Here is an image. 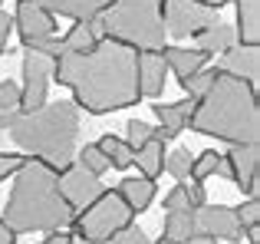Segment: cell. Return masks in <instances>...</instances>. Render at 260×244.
Instances as JSON below:
<instances>
[{
  "mask_svg": "<svg viewBox=\"0 0 260 244\" xmlns=\"http://www.w3.org/2000/svg\"><path fill=\"white\" fill-rule=\"evenodd\" d=\"M53 79L59 86H70L76 96V109H86L89 116L128 109L142 99L139 50L119 40H99L86 53L56 56Z\"/></svg>",
  "mask_w": 260,
  "mask_h": 244,
  "instance_id": "1",
  "label": "cell"
},
{
  "mask_svg": "<svg viewBox=\"0 0 260 244\" xmlns=\"http://www.w3.org/2000/svg\"><path fill=\"white\" fill-rule=\"evenodd\" d=\"M56 168L46 165L43 159H23V165L13 172V188L4 208V225L13 234H30V231H46L56 234L66 225H73L76 211L66 205L59 195Z\"/></svg>",
  "mask_w": 260,
  "mask_h": 244,
  "instance_id": "2",
  "label": "cell"
},
{
  "mask_svg": "<svg viewBox=\"0 0 260 244\" xmlns=\"http://www.w3.org/2000/svg\"><path fill=\"white\" fill-rule=\"evenodd\" d=\"M191 132L214 135L231 145H257L260 139V106L257 89L244 79L217 76L211 93L194 103L191 112Z\"/></svg>",
  "mask_w": 260,
  "mask_h": 244,
  "instance_id": "3",
  "label": "cell"
},
{
  "mask_svg": "<svg viewBox=\"0 0 260 244\" xmlns=\"http://www.w3.org/2000/svg\"><path fill=\"white\" fill-rule=\"evenodd\" d=\"M7 132L23 152H30L33 159H43L56 172H63L66 165H73V155H76L79 109L70 99H56V103L43 106L37 112H20L7 126Z\"/></svg>",
  "mask_w": 260,
  "mask_h": 244,
  "instance_id": "4",
  "label": "cell"
},
{
  "mask_svg": "<svg viewBox=\"0 0 260 244\" xmlns=\"http://www.w3.org/2000/svg\"><path fill=\"white\" fill-rule=\"evenodd\" d=\"M99 40H119L132 50L165 46V0H115L92 23Z\"/></svg>",
  "mask_w": 260,
  "mask_h": 244,
  "instance_id": "5",
  "label": "cell"
},
{
  "mask_svg": "<svg viewBox=\"0 0 260 244\" xmlns=\"http://www.w3.org/2000/svg\"><path fill=\"white\" fill-rule=\"evenodd\" d=\"M76 221V238L86 241V244H99V241H109L122 231V228L132 225V208L122 201V195L115 188H106L86 211H79Z\"/></svg>",
  "mask_w": 260,
  "mask_h": 244,
  "instance_id": "6",
  "label": "cell"
},
{
  "mask_svg": "<svg viewBox=\"0 0 260 244\" xmlns=\"http://www.w3.org/2000/svg\"><path fill=\"white\" fill-rule=\"evenodd\" d=\"M53 66H56V56H46V53L37 50L23 53V86H20V109L23 112H37L46 106Z\"/></svg>",
  "mask_w": 260,
  "mask_h": 244,
  "instance_id": "7",
  "label": "cell"
},
{
  "mask_svg": "<svg viewBox=\"0 0 260 244\" xmlns=\"http://www.w3.org/2000/svg\"><path fill=\"white\" fill-rule=\"evenodd\" d=\"M221 23L217 20V10L211 7H201L194 0H165V33L175 40H188L204 33L208 26Z\"/></svg>",
  "mask_w": 260,
  "mask_h": 244,
  "instance_id": "8",
  "label": "cell"
},
{
  "mask_svg": "<svg viewBox=\"0 0 260 244\" xmlns=\"http://www.w3.org/2000/svg\"><path fill=\"white\" fill-rule=\"evenodd\" d=\"M56 181H59V195L66 198V205L76 215L86 211V208L106 192V185H102L92 172H86V168H79V165H66L63 172L56 175Z\"/></svg>",
  "mask_w": 260,
  "mask_h": 244,
  "instance_id": "9",
  "label": "cell"
},
{
  "mask_svg": "<svg viewBox=\"0 0 260 244\" xmlns=\"http://www.w3.org/2000/svg\"><path fill=\"white\" fill-rule=\"evenodd\" d=\"M194 228L211 241H244V228L228 205H201L194 211Z\"/></svg>",
  "mask_w": 260,
  "mask_h": 244,
  "instance_id": "10",
  "label": "cell"
},
{
  "mask_svg": "<svg viewBox=\"0 0 260 244\" xmlns=\"http://www.w3.org/2000/svg\"><path fill=\"white\" fill-rule=\"evenodd\" d=\"M13 26L20 30V40H23V46L30 50L33 43L50 40L53 33H56V17L46 13L37 0H20V4H17V17H13Z\"/></svg>",
  "mask_w": 260,
  "mask_h": 244,
  "instance_id": "11",
  "label": "cell"
},
{
  "mask_svg": "<svg viewBox=\"0 0 260 244\" xmlns=\"http://www.w3.org/2000/svg\"><path fill=\"white\" fill-rule=\"evenodd\" d=\"M228 159V168H231V181L241 188V195L247 198H257V165H260V152L257 145H231V152L224 155Z\"/></svg>",
  "mask_w": 260,
  "mask_h": 244,
  "instance_id": "12",
  "label": "cell"
},
{
  "mask_svg": "<svg viewBox=\"0 0 260 244\" xmlns=\"http://www.w3.org/2000/svg\"><path fill=\"white\" fill-rule=\"evenodd\" d=\"M37 4L53 17H70L76 23H95L115 0H37Z\"/></svg>",
  "mask_w": 260,
  "mask_h": 244,
  "instance_id": "13",
  "label": "cell"
},
{
  "mask_svg": "<svg viewBox=\"0 0 260 244\" xmlns=\"http://www.w3.org/2000/svg\"><path fill=\"white\" fill-rule=\"evenodd\" d=\"M217 70H221L224 76L244 79V83L254 86V79L260 73V50H257V46H247V43H234L221 56V66H217Z\"/></svg>",
  "mask_w": 260,
  "mask_h": 244,
  "instance_id": "14",
  "label": "cell"
},
{
  "mask_svg": "<svg viewBox=\"0 0 260 244\" xmlns=\"http://www.w3.org/2000/svg\"><path fill=\"white\" fill-rule=\"evenodd\" d=\"M165 76H168V66H165L161 50H139V89H142V96H148V99L161 96Z\"/></svg>",
  "mask_w": 260,
  "mask_h": 244,
  "instance_id": "15",
  "label": "cell"
},
{
  "mask_svg": "<svg viewBox=\"0 0 260 244\" xmlns=\"http://www.w3.org/2000/svg\"><path fill=\"white\" fill-rule=\"evenodd\" d=\"M161 56H165V66L178 76V83L188 76H194V73H201L204 66H208V53L201 50H184V46H161Z\"/></svg>",
  "mask_w": 260,
  "mask_h": 244,
  "instance_id": "16",
  "label": "cell"
},
{
  "mask_svg": "<svg viewBox=\"0 0 260 244\" xmlns=\"http://www.w3.org/2000/svg\"><path fill=\"white\" fill-rule=\"evenodd\" d=\"M155 119H158V129H165V139H175V135H181L184 129H188L191 122V112H194V103H158L152 106Z\"/></svg>",
  "mask_w": 260,
  "mask_h": 244,
  "instance_id": "17",
  "label": "cell"
},
{
  "mask_svg": "<svg viewBox=\"0 0 260 244\" xmlns=\"http://www.w3.org/2000/svg\"><path fill=\"white\" fill-rule=\"evenodd\" d=\"M237 7V43H247V46H257L260 40V0H234Z\"/></svg>",
  "mask_w": 260,
  "mask_h": 244,
  "instance_id": "18",
  "label": "cell"
},
{
  "mask_svg": "<svg viewBox=\"0 0 260 244\" xmlns=\"http://www.w3.org/2000/svg\"><path fill=\"white\" fill-rule=\"evenodd\" d=\"M198 234L194 228V211H168L161 225V241L158 244H184Z\"/></svg>",
  "mask_w": 260,
  "mask_h": 244,
  "instance_id": "19",
  "label": "cell"
},
{
  "mask_svg": "<svg viewBox=\"0 0 260 244\" xmlns=\"http://www.w3.org/2000/svg\"><path fill=\"white\" fill-rule=\"evenodd\" d=\"M132 162H139V168H142V178H148V181H155L161 172H165V142L161 139H148L145 145L139 148V152L132 155Z\"/></svg>",
  "mask_w": 260,
  "mask_h": 244,
  "instance_id": "20",
  "label": "cell"
},
{
  "mask_svg": "<svg viewBox=\"0 0 260 244\" xmlns=\"http://www.w3.org/2000/svg\"><path fill=\"white\" fill-rule=\"evenodd\" d=\"M115 192L122 195V201H125V205L132 208V215H135V211H145V208L152 205L155 181H148V178H122Z\"/></svg>",
  "mask_w": 260,
  "mask_h": 244,
  "instance_id": "21",
  "label": "cell"
},
{
  "mask_svg": "<svg viewBox=\"0 0 260 244\" xmlns=\"http://www.w3.org/2000/svg\"><path fill=\"white\" fill-rule=\"evenodd\" d=\"M194 40H198L194 50L214 56V53H228L231 46L237 43V33H234V26H228V23H214V26H208L204 33H198Z\"/></svg>",
  "mask_w": 260,
  "mask_h": 244,
  "instance_id": "22",
  "label": "cell"
},
{
  "mask_svg": "<svg viewBox=\"0 0 260 244\" xmlns=\"http://www.w3.org/2000/svg\"><path fill=\"white\" fill-rule=\"evenodd\" d=\"M95 43H99V37H95L92 23H76L59 40V56H63V53H86V50H92Z\"/></svg>",
  "mask_w": 260,
  "mask_h": 244,
  "instance_id": "23",
  "label": "cell"
},
{
  "mask_svg": "<svg viewBox=\"0 0 260 244\" xmlns=\"http://www.w3.org/2000/svg\"><path fill=\"white\" fill-rule=\"evenodd\" d=\"M95 145H99V152L109 159V168H128V165H132V155L135 152L125 145V139H119V135L109 132V135H102Z\"/></svg>",
  "mask_w": 260,
  "mask_h": 244,
  "instance_id": "24",
  "label": "cell"
},
{
  "mask_svg": "<svg viewBox=\"0 0 260 244\" xmlns=\"http://www.w3.org/2000/svg\"><path fill=\"white\" fill-rule=\"evenodd\" d=\"M20 112H23L20 109V86L10 79H0V129H7Z\"/></svg>",
  "mask_w": 260,
  "mask_h": 244,
  "instance_id": "25",
  "label": "cell"
},
{
  "mask_svg": "<svg viewBox=\"0 0 260 244\" xmlns=\"http://www.w3.org/2000/svg\"><path fill=\"white\" fill-rule=\"evenodd\" d=\"M217 76H221V70H217V66H211V70H201V73H194V76L181 79V89L191 96V103H198V99H204L211 93V86H214Z\"/></svg>",
  "mask_w": 260,
  "mask_h": 244,
  "instance_id": "26",
  "label": "cell"
},
{
  "mask_svg": "<svg viewBox=\"0 0 260 244\" xmlns=\"http://www.w3.org/2000/svg\"><path fill=\"white\" fill-rule=\"evenodd\" d=\"M221 152H214V148H208V152H201L194 162H191V178L194 181H204L211 178V175H217V168H221Z\"/></svg>",
  "mask_w": 260,
  "mask_h": 244,
  "instance_id": "27",
  "label": "cell"
},
{
  "mask_svg": "<svg viewBox=\"0 0 260 244\" xmlns=\"http://www.w3.org/2000/svg\"><path fill=\"white\" fill-rule=\"evenodd\" d=\"M76 165H79V168H86V172H92L95 178H99L102 172H109V159L99 152V145H83V148H79Z\"/></svg>",
  "mask_w": 260,
  "mask_h": 244,
  "instance_id": "28",
  "label": "cell"
},
{
  "mask_svg": "<svg viewBox=\"0 0 260 244\" xmlns=\"http://www.w3.org/2000/svg\"><path fill=\"white\" fill-rule=\"evenodd\" d=\"M191 162H194V155H191L188 148H175L172 155H165V172L172 175V178L184 181L191 175Z\"/></svg>",
  "mask_w": 260,
  "mask_h": 244,
  "instance_id": "29",
  "label": "cell"
},
{
  "mask_svg": "<svg viewBox=\"0 0 260 244\" xmlns=\"http://www.w3.org/2000/svg\"><path fill=\"white\" fill-rule=\"evenodd\" d=\"M148 139H152V126H148V122H142V119H128L125 122V145L132 148V152H139Z\"/></svg>",
  "mask_w": 260,
  "mask_h": 244,
  "instance_id": "30",
  "label": "cell"
},
{
  "mask_svg": "<svg viewBox=\"0 0 260 244\" xmlns=\"http://www.w3.org/2000/svg\"><path fill=\"white\" fill-rule=\"evenodd\" d=\"M165 211H194L188 201V188L184 185H175L172 192L165 195Z\"/></svg>",
  "mask_w": 260,
  "mask_h": 244,
  "instance_id": "31",
  "label": "cell"
},
{
  "mask_svg": "<svg viewBox=\"0 0 260 244\" xmlns=\"http://www.w3.org/2000/svg\"><path fill=\"white\" fill-rule=\"evenodd\" d=\"M237 221H241V228H250V225H260V201L257 198H247L241 208H234Z\"/></svg>",
  "mask_w": 260,
  "mask_h": 244,
  "instance_id": "32",
  "label": "cell"
},
{
  "mask_svg": "<svg viewBox=\"0 0 260 244\" xmlns=\"http://www.w3.org/2000/svg\"><path fill=\"white\" fill-rule=\"evenodd\" d=\"M115 241H119V244H152V238H148L142 228H135V225L122 228V231L115 234Z\"/></svg>",
  "mask_w": 260,
  "mask_h": 244,
  "instance_id": "33",
  "label": "cell"
},
{
  "mask_svg": "<svg viewBox=\"0 0 260 244\" xmlns=\"http://www.w3.org/2000/svg\"><path fill=\"white\" fill-rule=\"evenodd\" d=\"M23 165V155H13V152H0V181L7 178V175H13L17 168Z\"/></svg>",
  "mask_w": 260,
  "mask_h": 244,
  "instance_id": "34",
  "label": "cell"
},
{
  "mask_svg": "<svg viewBox=\"0 0 260 244\" xmlns=\"http://www.w3.org/2000/svg\"><path fill=\"white\" fill-rule=\"evenodd\" d=\"M188 188V201H191V208H201V205H208V192H204V185L201 181H194V185H184Z\"/></svg>",
  "mask_w": 260,
  "mask_h": 244,
  "instance_id": "35",
  "label": "cell"
},
{
  "mask_svg": "<svg viewBox=\"0 0 260 244\" xmlns=\"http://www.w3.org/2000/svg\"><path fill=\"white\" fill-rule=\"evenodd\" d=\"M10 30H13V17L7 10H0V53L7 50V40H10Z\"/></svg>",
  "mask_w": 260,
  "mask_h": 244,
  "instance_id": "36",
  "label": "cell"
},
{
  "mask_svg": "<svg viewBox=\"0 0 260 244\" xmlns=\"http://www.w3.org/2000/svg\"><path fill=\"white\" fill-rule=\"evenodd\" d=\"M244 238H247V244H260V225L244 228Z\"/></svg>",
  "mask_w": 260,
  "mask_h": 244,
  "instance_id": "37",
  "label": "cell"
},
{
  "mask_svg": "<svg viewBox=\"0 0 260 244\" xmlns=\"http://www.w3.org/2000/svg\"><path fill=\"white\" fill-rule=\"evenodd\" d=\"M0 244H17V234H13L4 221H0Z\"/></svg>",
  "mask_w": 260,
  "mask_h": 244,
  "instance_id": "38",
  "label": "cell"
},
{
  "mask_svg": "<svg viewBox=\"0 0 260 244\" xmlns=\"http://www.w3.org/2000/svg\"><path fill=\"white\" fill-rule=\"evenodd\" d=\"M43 244H73V238H70V234H63V231H56V234H50Z\"/></svg>",
  "mask_w": 260,
  "mask_h": 244,
  "instance_id": "39",
  "label": "cell"
},
{
  "mask_svg": "<svg viewBox=\"0 0 260 244\" xmlns=\"http://www.w3.org/2000/svg\"><path fill=\"white\" fill-rule=\"evenodd\" d=\"M194 4L211 7V10H217V13H221V7H224V4H231V0H194Z\"/></svg>",
  "mask_w": 260,
  "mask_h": 244,
  "instance_id": "40",
  "label": "cell"
},
{
  "mask_svg": "<svg viewBox=\"0 0 260 244\" xmlns=\"http://www.w3.org/2000/svg\"><path fill=\"white\" fill-rule=\"evenodd\" d=\"M184 244H217V241H211V238H204V234H194L191 241H184Z\"/></svg>",
  "mask_w": 260,
  "mask_h": 244,
  "instance_id": "41",
  "label": "cell"
},
{
  "mask_svg": "<svg viewBox=\"0 0 260 244\" xmlns=\"http://www.w3.org/2000/svg\"><path fill=\"white\" fill-rule=\"evenodd\" d=\"M76 244H86V241H76ZM99 244H119L115 238H109V241H99Z\"/></svg>",
  "mask_w": 260,
  "mask_h": 244,
  "instance_id": "42",
  "label": "cell"
}]
</instances>
